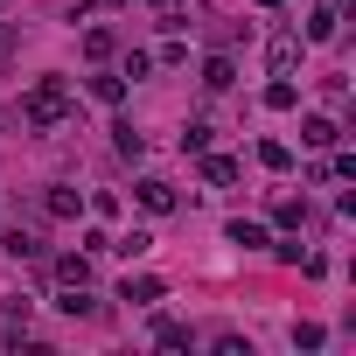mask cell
I'll return each instance as SVG.
<instances>
[{"mask_svg":"<svg viewBox=\"0 0 356 356\" xmlns=\"http://www.w3.org/2000/svg\"><path fill=\"white\" fill-rule=\"evenodd\" d=\"M63 119H70V84H63V77H42V84L22 98V126L49 133V126H63Z\"/></svg>","mask_w":356,"mask_h":356,"instance_id":"1","label":"cell"},{"mask_svg":"<svg viewBox=\"0 0 356 356\" xmlns=\"http://www.w3.org/2000/svg\"><path fill=\"white\" fill-rule=\"evenodd\" d=\"M175 203H182V196H175V182H161V175H147V182H140V210H154V217H168Z\"/></svg>","mask_w":356,"mask_h":356,"instance_id":"2","label":"cell"},{"mask_svg":"<svg viewBox=\"0 0 356 356\" xmlns=\"http://www.w3.org/2000/svg\"><path fill=\"white\" fill-rule=\"evenodd\" d=\"M300 140H307V147H335V140H342V126L314 112V119H300Z\"/></svg>","mask_w":356,"mask_h":356,"instance_id":"3","label":"cell"},{"mask_svg":"<svg viewBox=\"0 0 356 356\" xmlns=\"http://www.w3.org/2000/svg\"><path fill=\"white\" fill-rule=\"evenodd\" d=\"M56 280H63V286H91V252H70V259H56Z\"/></svg>","mask_w":356,"mask_h":356,"instance_id":"4","label":"cell"},{"mask_svg":"<svg viewBox=\"0 0 356 356\" xmlns=\"http://www.w3.org/2000/svg\"><path fill=\"white\" fill-rule=\"evenodd\" d=\"M0 245H8V259H42V238H35V231H22V224L0 238Z\"/></svg>","mask_w":356,"mask_h":356,"instance_id":"5","label":"cell"},{"mask_svg":"<svg viewBox=\"0 0 356 356\" xmlns=\"http://www.w3.org/2000/svg\"><path fill=\"white\" fill-rule=\"evenodd\" d=\"M203 84H210V91H231V84H238V63H231V56H210V63H203Z\"/></svg>","mask_w":356,"mask_h":356,"instance_id":"6","label":"cell"},{"mask_svg":"<svg viewBox=\"0 0 356 356\" xmlns=\"http://www.w3.org/2000/svg\"><path fill=\"white\" fill-rule=\"evenodd\" d=\"M112 147H119L126 161H140V154H147V140H140V126H133V119H119V126H112Z\"/></svg>","mask_w":356,"mask_h":356,"instance_id":"7","label":"cell"},{"mask_svg":"<svg viewBox=\"0 0 356 356\" xmlns=\"http://www.w3.org/2000/svg\"><path fill=\"white\" fill-rule=\"evenodd\" d=\"M70 321H84V314H98V300H91V286H63V300H56Z\"/></svg>","mask_w":356,"mask_h":356,"instance_id":"8","label":"cell"},{"mask_svg":"<svg viewBox=\"0 0 356 356\" xmlns=\"http://www.w3.org/2000/svg\"><path fill=\"white\" fill-rule=\"evenodd\" d=\"M203 182L231 189V182H238V161H231V154H210V161H203Z\"/></svg>","mask_w":356,"mask_h":356,"instance_id":"9","label":"cell"},{"mask_svg":"<svg viewBox=\"0 0 356 356\" xmlns=\"http://www.w3.org/2000/svg\"><path fill=\"white\" fill-rule=\"evenodd\" d=\"M293 63H300V35H273V70L286 77Z\"/></svg>","mask_w":356,"mask_h":356,"instance_id":"10","label":"cell"},{"mask_svg":"<svg viewBox=\"0 0 356 356\" xmlns=\"http://www.w3.org/2000/svg\"><path fill=\"white\" fill-rule=\"evenodd\" d=\"M266 105H273V112H293V105H300V84H293V77L266 84Z\"/></svg>","mask_w":356,"mask_h":356,"instance_id":"11","label":"cell"},{"mask_svg":"<svg viewBox=\"0 0 356 356\" xmlns=\"http://www.w3.org/2000/svg\"><path fill=\"white\" fill-rule=\"evenodd\" d=\"M42 210H49V217H77V210H84V196H77V189H49V196H42Z\"/></svg>","mask_w":356,"mask_h":356,"instance_id":"12","label":"cell"},{"mask_svg":"<svg viewBox=\"0 0 356 356\" xmlns=\"http://www.w3.org/2000/svg\"><path fill=\"white\" fill-rule=\"evenodd\" d=\"M119 300H133V307H154V300H161V280H126V286H119Z\"/></svg>","mask_w":356,"mask_h":356,"instance_id":"13","label":"cell"},{"mask_svg":"<svg viewBox=\"0 0 356 356\" xmlns=\"http://www.w3.org/2000/svg\"><path fill=\"white\" fill-rule=\"evenodd\" d=\"M154 342H161V349H196V335H189L182 321H161V328H154Z\"/></svg>","mask_w":356,"mask_h":356,"instance_id":"14","label":"cell"},{"mask_svg":"<svg viewBox=\"0 0 356 356\" xmlns=\"http://www.w3.org/2000/svg\"><path fill=\"white\" fill-rule=\"evenodd\" d=\"M112 49H119V35H112V29H91V35H84V56H91V63H105Z\"/></svg>","mask_w":356,"mask_h":356,"instance_id":"15","label":"cell"},{"mask_svg":"<svg viewBox=\"0 0 356 356\" xmlns=\"http://www.w3.org/2000/svg\"><path fill=\"white\" fill-rule=\"evenodd\" d=\"M328 35H335V8H314L307 15V42H328Z\"/></svg>","mask_w":356,"mask_h":356,"instance_id":"16","label":"cell"},{"mask_svg":"<svg viewBox=\"0 0 356 356\" xmlns=\"http://www.w3.org/2000/svg\"><path fill=\"white\" fill-rule=\"evenodd\" d=\"M91 98H98V105H119V98H126V77H91Z\"/></svg>","mask_w":356,"mask_h":356,"instance_id":"17","label":"cell"},{"mask_svg":"<svg viewBox=\"0 0 356 356\" xmlns=\"http://www.w3.org/2000/svg\"><path fill=\"white\" fill-rule=\"evenodd\" d=\"M231 245H245V252H259V245H266V224H245V217H238V224H231Z\"/></svg>","mask_w":356,"mask_h":356,"instance_id":"18","label":"cell"},{"mask_svg":"<svg viewBox=\"0 0 356 356\" xmlns=\"http://www.w3.org/2000/svg\"><path fill=\"white\" fill-rule=\"evenodd\" d=\"M203 147H210V126H203V119H196V126H182V154H203Z\"/></svg>","mask_w":356,"mask_h":356,"instance_id":"19","label":"cell"},{"mask_svg":"<svg viewBox=\"0 0 356 356\" xmlns=\"http://www.w3.org/2000/svg\"><path fill=\"white\" fill-rule=\"evenodd\" d=\"M259 161H266V168H273V175H280V168H286V161H293V154H286V147H280V140H259Z\"/></svg>","mask_w":356,"mask_h":356,"instance_id":"20","label":"cell"},{"mask_svg":"<svg viewBox=\"0 0 356 356\" xmlns=\"http://www.w3.org/2000/svg\"><path fill=\"white\" fill-rule=\"evenodd\" d=\"M147 245H154V238H147V231H126V238H112V252H126V259H140V252H147Z\"/></svg>","mask_w":356,"mask_h":356,"instance_id":"21","label":"cell"},{"mask_svg":"<svg viewBox=\"0 0 356 356\" xmlns=\"http://www.w3.org/2000/svg\"><path fill=\"white\" fill-rule=\"evenodd\" d=\"M259 8H280V0H259Z\"/></svg>","mask_w":356,"mask_h":356,"instance_id":"22","label":"cell"},{"mask_svg":"<svg viewBox=\"0 0 356 356\" xmlns=\"http://www.w3.org/2000/svg\"><path fill=\"white\" fill-rule=\"evenodd\" d=\"M0 56H8V35H0Z\"/></svg>","mask_w":356,"mask_h":356,"instance_id":"23","label":"cell"}]
</instances>
